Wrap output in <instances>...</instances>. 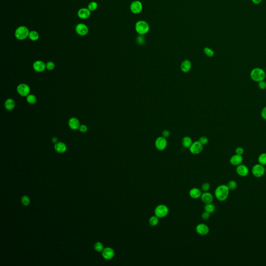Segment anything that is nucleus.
I'll return each instance as SVG.
<instances>
[{"label": "nucleus", "mask_w": 266, "mask_h": 266, "mask_svg": "<svg viewBox=\"0 0 266 266\" xmlns=\"http://www.w3.org/2000/svg\"><path fill=\"white\" fill-rule=\"evenodd\" d=\"M55 64L52 61H49L46 64V68L49 70H53L55 68Z\"/></svg>", "instance_id": "e433bc0d"}, {"label": "nucleus", "mask_w": 266, "mask_h": 266, "mask_svg": "<svg viewBox=\"0 0 266 266\" xmlns=\"http://www.w3.org/2000/svg\"><path fill=\"white\" fill-rule=\"evenodd\" d=\"M68 125L70 128L73 130H78L81 125L79 120L76 118L70 119L68 122Z\"/></svg>", "instance_id": "aec40b11"}, {"label": "nucleus", "mask_w": 266, "mask_h": 266, "mask_svg": "<svg viewBox=\"0 0 266 266\" xmlns=\"http://www.w3.org/2000/svg\"><path fill=\"white\" fill-rule=\"evenodd\" d=\"M250 76L253 81L258 83L266 78V72L262 68H255L251 71Z\"/></svg>", "instance_id": "f03ea898"}, {"label": "nucleus", "mask_w": 266, "mask_h": 266, "mask_svg": "<svg viewBox=\"0 0 266 266\" xmlns=\"http://www.w3.org/2000/svg\"><path fill=\"white\" fill-rule=\"evenodd\" d=\"M211 216V213H208L206 211H204L202 214L201 217L204 220H207L210 219Z\"/></svg>", "instance_id": "c9c22d12"}, {"label": "nucleus", "mask_w": 266, "mask_h": 266, "mask_svg": "<svg viewBox=\"0 0 266 266\" xmlns=\"http://www.w3.org/2000/svg\"><path fill=\"white\" fill-rule=\"evenodd\" d=\"M249 169L245 165L241 164L236 167V172L238 176L244 177L248 176L249 174Z\"/></svg>", "instance_id": "f8f14e48"}, {"label": "nucleus", "mask_w": 266, "mask_h": 266, "mask_svg": "<svg viewBox=\"0 0 266 266\" xmlns=\"http://www.w3.org/2000/svg\"><path fill=\"white\" fill-rule=\"evenodd\" d=\"M33 67L35 71L42 72H43L46 69V65L43 61L41 60H37L33 64Z\"/></svg>", "instance_id": "f3484780"}, {"label": "nucleus", "mask_w": 266, "mask_h": 266, "mask_svg": "<svg viewBox=\"0 0 266 266\" xmlns=\"http://www.w3.org/2000/svg\"><path fill=\"white\" fill-rule=\"evenodd\" d=\"M17 90L19 95L23 97H25L30 94V87L26 84H20L17 87Z\"/></svg>", "instance_id": "1a4fd4ad"}, {"label": "nucleus", "mask_w": 266, "mask_h": 266, "mask_svg": "<svg viewBox=\"0 0 266 266\" xmlns=\"http://www.w3.org/2000/svg\"><path fill=\"white\" fill-rule=\"evenodd\" d=\"M54 148L57 152L60 153L65 152L67 150V146L62 142H57L56 143Z\"/></svg>", "instance_id": "4be33fe9"}, {"label": "nucleus", "mask_w": 266, "mask_h": 266, "mask_svg": "<svg viewBox=\"0 0 266 266\" xmlns=\"http://www.w3.org/2000/svg\"><path fill=\"white\" fill-rule=\"evenodd\" d=\"M230 163L234 166H238L239 165L242 164L243 161V157L242 155H238L236 154L232 155L230 159Z\"/></svg>", "instance_id": "4468645a"}, {"label": "nucleus", "mask_w": 266, "mask_h": 266, "mask_svg": "<svg viewBox=\"0 0 266 266\" xmlns=\"http://www.w3.org/2000/svg\"><path fill=\"white\" fill-rule=\"evenodd\" d=\"M230 190L227 185H220L216 188L215 197L219 201H225L229 197Z\"/></svg>", "instance_id": "f257e3e1"}, {"label": "nucleus", "mask_w": 266, "mask_h": 266, "mask_svg": "<svg viewBox=\"0 0 266 266\" xmlns=\"http://www.w3.org/2000/svg\"><path fill=\"white\" fill-rule=\"evenodd\" d=\"M52 141H53V143H55V144L57 143L58 142V139H57V138L56 137H53V138H52Z\"/></svg>", "instance_id": "49530a36"}, {"label": "nucleus", "mask_w": 266, "mask_h": 266, "mask_svg": "<svg viewBox=\"0 0 266 266\" xmlns=\"http://www.w3.org/2000/svg\"><path fill=\"white\" fill-rule=\"evenodd\" d=\"M155 215L159 218H163L167 216L169 213V208L164 204H160L155 207Z\"/></svg>", "instance_id": "39448f33"}, {"label": "nucleus", "mask_w": 266, "mask_h": 266, "mask_svg": "<svg viewBox=\"0 0 266 266\" xmlns=\"http://www.w3.org/2000/svg\"><path fill=\"white\" fill-rule=\"evenodd\" d=\"M258 161L259 164L264 166L266 165V153H262L260 154L258 158Z\"/></svg>", "instance_id": "c85d7f7f"}, {"label": "nucleus", "mask_w": 266, "mask_h": 266, "mask_svg": "<svg viewBox=\"0 0 266 266\" xmlns=\"http://www.w3.org/2000/svg\"><path fill=\"white\" fill-rule=\"evenodd\" d=\"M102 256L104 258V259L107 260H110L112 259L114 256L115 252L112 248H104L102 250Z\"/></svg>", "instance_id": "2eb2a0df"}, {"label": "nucleus", "mask_w": 266, "mask_h": 266, "mask_svg": "<svg viewBox=\"0 0 266 266\" xmlns=\"http://www.w3.org/2000/svg\"><path fill=\"white\" fill-rule=\"evenodd\" d=\"M29 30L25 26H20L17 28L15 32V36L17 39L23 40L28 37L29 35Z\"/></svg>", "instance_id": "20e7f679"}, {"label": "nucleus", "mask_w": 266, "mask_h": 266, "mask_svg": "<svg viewBox=\"0 0 266 266\" xmlns=\"http://www.w3.org/2000/svg\"><path fill=\"white\" fill-rule=\"evenodd\" d=\"M202 194V190L197 188H193L189 190V194L192 199H198L200 198Z\"/></svg>", "instance_id": "a211bd4d"}, {"label": "nucleus", "mask_w": 266, "mask_h": 266, "mask_svg": "<svg viewBox=\"0 0 266 266\" xmlns=\"http://www.w3.org/2000/svg\"><path fill=\"white\" fill-rule=\"evenodd\" d=\"M37 97L34 95L29 94L27 96V101L30 104H35L37 102Z\"/></svg>", "instance_id": "c756f323"}, {"label": "nucleus", "mask_w": 266, "mask_h": 266, "mask_svg": "<svg viewBox=\"0 0 266 266\" xmlns=\"http://www.w3.org/2000/svg\"><path fill=\"white\" fill-rule=\"evenodd\" d=\"M98 7V4L96 2H92L90 3L88 5V8L90 12H93L95 11L97 9Z\"/></svg>", "instance_id": "2f4dec72"}, {"label": "nucleus", "mask_w": 266, "mask_h": 266, "mask_svg": "<svg viewBox=\"0 0 266 266\" xmlns=\"http://www.w3.org/2000/svg\"></svg>", "instance_id": "09e8293b"}, {"label": "nucleus", "mask_w": 266, "mask_h": 266, "mask_svg": "<svg viewBox=\"0 0 266 266\" xmlns=\"http://www.w3.org/2000/svg\"><path fill=\"white\" fill-rule=\"evenodd\" d=\"M78 16L82 19L88 18L90 16V11L87 8H82L78 12Z\"/></svg>", "instance_id": "6ab92c4d"}, {"label": "nucleus", "mask_w": 266, "mask_h": 266, "mask_svg": "<svg viewBox=\"0 0 266 266\" xmlns=\"http://www.w3.org/2000/svg\"><path fill=\"white\" fill-rule=\"evenodd\" d=\"M130 9L134 14H139L143 9V4L139 1H134L131 4Z\"/></svg>", "instance_id": "9b49d317"}, {"label": "nucleus", "mask_w": 266, "mask_h": 266, "mask_svg": "<svg viewBox=\"0 0 266 266\" xmlns=\"http://www.w3.org/2000/svg\"><path fill=\"white\" fill-rule=\"evenodd\" d=\"M261 116L262 118L266 120V106L263 109H262L261 112Z\"/></svg>", "instance_id": "37998d69"}, {"label": "nucleus", "mask_w": 266, "mask_h": 266, "mask_svg": "<svg viewBox=\"0 0 266 266\" xmlns=\"http://www.w3.org/2000/svg\"><path fill=\"white\" fill-rule=\"evenodd\" d=\"M204 210L208 213H213L215 211L216 206L212 203L206 204L204 206Z\"/></svg>", "instance_id": "a878e982"}, {"label": "nucleus", "mask_w": 266, "mask_h": 266, "mask_svg": "<svg viewBox=\"0 0 266 266\" xmlns=\"http://www.w3.org/2000/svg\"><path fill=\"white\" fill-rule=\"evenodd\" d=\"M258 87L262 90H264L266 88V82L263 81H260L258 82Z\"/></svg>", "instance_id": "58836bf2"}, {"label": "nucleus", "mask_w": 266, "mask_h": 266, "mask_svg": "<svg viewBox=\"0 0 266 266\" xmlns=\"http://www.w3.org/2000/svg\"><path fill=\"white\" fill-rule=\"evenodd\" d=\"M235 152H236V154H237V155H242L244 152V149L242 147H237L236 149Z\"/></svg>", "instance_id": "ea45409f"}, {"label": "nucleus", "mask_w": 266, "mask_h": 266, "mask_svg": "<svg viewBox=\"0 0 266 266\" xmlns=\"http://www.w3.org/2000/svg\"><path fill=\"white\" fill-rule=\"evenodd\" d=\"M135 29L137 32L142 35H146L149 32L150 27L147 22L144 20H139L136 23Z\"/></svg>", "instance_id": "7ed1b4c3"}, {"label": "nucleus", "mask_w": 266, "mask_h": 266, "mask_svg": "<svg viewBox=\"0 0 266 266\" xmlns=\"http://www.w3.org/2000/svg\"><path fill=\"white\" fill-rule=\"evenodd\" d=\"M262 0H252V2L255 4H259L260 3L262 2Z\"/></svg>", "instance_id": "a18cd8bd"}, {"label": "nucleus", "mask_w": 266, "mask_h": 266, "mask_svg": "<svg viewBox=\"0 0 266 266\" xmlns=\"http://www.w3.org/2000/svg\"><path fill=\"white\" fill-rule=\"evenodd\" d=\"M210 187H211L210 184L209 183L206 182V183H203L202 185L201 190L203 192H207V191H208V190H210Z\"/></svg>", "instance_id": "473e14b6"}, {"label": "nucleus", "mask_w": 266, "mask_h": 266, "mask_svg": "<svg viewBox=\"0 0 266 266\" xmlns=\"http://www.w3.org/2000/svg\"><path fill=\"white\" fill-rule=\"evenodd\" d=\"M167 146V141L164 137H159L155 140V148L158 150L163 151L166 149Z\"/></svg>", "instance_id": "0eeeda50"}, {"label": "nucleus", "mask_w": 266, "mask_h": 266, "mask_svg": "<svg viewBox=\"0 0 266 266\" xmlns=\"http://www.w3.org/2000/svg\"><path fill=\"white\" fill-rule=\"evenodd\" d=\"M227 186L230 191V190H236L238 187V184H237L236 181L231 180L227 183Z\"/></svg>", "instance_id": "cd10ccee"}, {"label": "nucleus", "mask_w": 266, "mask_h": 266, "mask_svg": "<svg viewBox=\"0 0 266 266\" xmlns=\"http://www.w3.org/2000/svg\"><path fill=\"white\" fill-rule=\"evenodd\" d=\"M79 130L82 133H85L87 131V127L85 125L82 124V125H80V126L79 127Z\"/></svg>", "instance_id": "a19ab883"}, {"label": "nucleus", "mask_w": 266, "mask_h": 266, "mask_svg": "<svg viewBox=\"0 0 266 266\" xmlns=\"http://www.w3.org/2000/svg\"><path fill=\"white\" fill-rule=\"evenodd\" d=\"M195 230L197 234L202 236H205L210 232L209 227L207 224L203 223L198 224L195 228Z\"/></svg>", "instance_id": "6e6552de"}, {"label": "nucleus", "mask_w": 266, "mask_h": 266, "mask_svg": "<svg viewBox=\"0 0 266 266\" xmlns=\"http://www.w3.org/2000/svg\"><path fill=\"white\" fill-rule=\"evenodd\" d=\"M203 145H202L199 141H194L192 143L189 148L190 152L193 155H198L203 150Z\"/></svg>", "instance_id": "9d476101"}, {"label": "nucleus", "mask_w": 266, "mask_h": 266, "mask_svg": "<svg viewBox=\"0 0 266 266\" xmlns=\"http://www.w3.org/2000/svg\"><path fill=\"white\" fill-rule=\"evenodd\" d=\"M144 41H144V39H143L142 37H138V39H137V42H138V43L139 44H143Z\"/></svg>", "instance_id": "c03bdc74"}, {"label": "nucleus", "mask_w": 266, "mask_h": 266, "mask_svg": "<svg viewBox=\"0 0 266 266\" xmlns=\"http://www.w3.org/2000/svg\"><path fill=\"white\" fill-rule=\"evenodd\" d=\"M21 202H22V203L23 204V205H25V206H28V205H29V204H30V199H29V198L27 197V196L24 195V196L22 197Z\"/></svg>", "instance_id": "72a5a7b5"}, {"label": "nucleus", "mask_w": 266, "mask_h": 266, "mask_svg": "<svg viewBox=\"0 0 266 266\" xmlns=\"http://www.w3.org/2000/svg\"><path fill=\"white\" fill-rule=\"evenodd\" d=\"M95 249L96 251L100 252L104 250V245L100 242H97L95 244Z\"/></svg>", "instance_id": "f704fd0d"}, {"label": "nucleus", "mask_w": 266, "mask_h": 266, "mask_svg": "<svg viewBox=\"0 0 266 266\" xmlns=\"http://www.w3.org/2000/svg\"><path fill=\"white\" fill-rule=\"evenodd\" d=\"M28 37L29 39L31 40L32 41H37V40L39 38V34L36 31H31L29 33V35L28 36Z\"/></svg>", "instance_id": "bb28decb"}, {"label": "nucleus", "mask_w": 266, "mask_h": 266, "mask_svg": "<svg viewBox=\"0 0 266 266\" xmlns=\"http://www.w3.org/2000/svg\"><path fill=\"white\" fill-rule=\"evenodd\" d=\"M200 198L201 199L202 201L205 204L211 203L213 202V200H214V197H213V194L208 191L203 192V193H202L201 197Z\"/></svg>", "instance_id": "dca6fc26"}, {"label": "nucleus", "mask_w": 266, "mask_h": 266, "mask_svg": "<svg viewBox=\"0 0 266 266\" xmlns=\"http://www.w3.org/2000/svg\"><path fill=\"white\" fill-rule=\"evenodd\" d=\"M4 105L6 110L11 111L14 109L15 107V102L12 98H8L5 102Z\"/></svg>", "instance_id": "5701e85b"}, {"label": "nucleus", "mask_w": 266, "mask_h": 266, "mask_svg": "<svg viewBox=\"0 0 266 266\" xmlns=\"http://www.w3.org/2000/svg\"><path fill=\"white\" fill-rule=\"evenodd\" d=\"M199 142L202 145H205L208 143V139L206 137L202 136L200 138L199 140Z\"/></svg>", "instance_id": "4c0bfd02"}, {"label": "nucleus", "mask_w": 266, "mask_h": 266, "mask_svg": "<svg viewBox=\"0 0 266 266\" xmlns=\"http://www.w3.org/2000/svg\"><path fill=\"white\" fill-rule=\"evenodd\" d=\"M204 52L206 55L210 57H212L214 55V52L212 49H210L209 47H205L204 49Z\"/></svg>", "instance_id": "7c9ffc66"}, {"label": "nucleus", "mask_w": 266, "mask_h": 266, "mask_svg": "<svg viewBox=\"0 0 266 266\" xmlns=\"http://www.w3.org/2000/svg\"><path fill=\"white\" fill-rule=\"evenodd\" d=\"M75 31L78 35L81 36H85L88 33V28L84 23H79L75 27Z\"/></svg>", "instance_id": "ddd939ff"}, {"label": "nucleus", "mask_w": 266, "mask_h": 266, "mask_svg": "<svg viewBox=\"0 0 266 266\" xmlns=\"http://www.w3.org/2000/svg\"><path fill=\"white\" fill-rule=\"evenodd\" d=\"M192 67V64L190 60H183L181 64V70L183 72L185 73H187L189 72L190 70L191 69Z\"/></svg>", "instance_id": "412c9836"}, {"label": "nucleus", "mask_w": 266, "mask_h": 266, "mask_svg": "<svg viewBox=\"0 0 266 266\" xmlns=\"http://www.w3.org/2000/svg\"><path fill=\"white\" fill-rule=\"evenodd\" d=\"M265 172L266 173V167L265 168Z\"/></svg>", "instance_id": "de8ad7c7"}, {"label": "nucleus", "mask_w": 266, "mask_h": 266, "mask_svg": "<svg viewBox=\"0 0 266 266\" xmlns=\"http://www.w3.org/2000/svg\"><path fill=\"white\" fill-rule=\"evenodd\" d=\"M182 145L184 148H189L192 143V139L188 136H186L183 138L181 141Z\"/></svg>", "instance_id": "b1692460"}, {"label": "nucleus", "mask_w": 266, "mask_h": 266, "mask_svg": "<svg viewBox=\"0 0 266 266\" xmlns=\"http://www.w3.org/2000/svg\"><path fill=\"white\" fill-rule=\"evenodd\" d=\"M149 223L152 227H155L159 223V218L157 217L155 215L152 216L149 220Z\"/></svg>", "instance_id": "393cba45"}, {"label": "nucleus", "mask_w": 266, "mask_h": 266, "mask_svg": "<svg viewBox=\"0 0 266 266\" xmlns=\"http://www.w3.org/2000/svg\"><path fill=\"white\" fill-rule=\"evenodd\" d=\"M170 132L168 130H164L162 132V136L164 137L165 138H168L169 136Z\"/></svg>", "instance_id": "79ce46f5"}, {"label": "nucleus", "mask_w": 266, "mask_h": 266, "mask_svg": "<svg viewBox=\"0 0 266 266\" xmlns=\"http://www.w3.org/2000/svg\"><path fill=\"white\" fill-rule=\"evenodd\" d=\"M265 166L260 164H256L252 167V173L253 175L256 178H260L264 176L265 174Z\"/></svg>", "instance_id": "423d86ee"}]
</instances>
